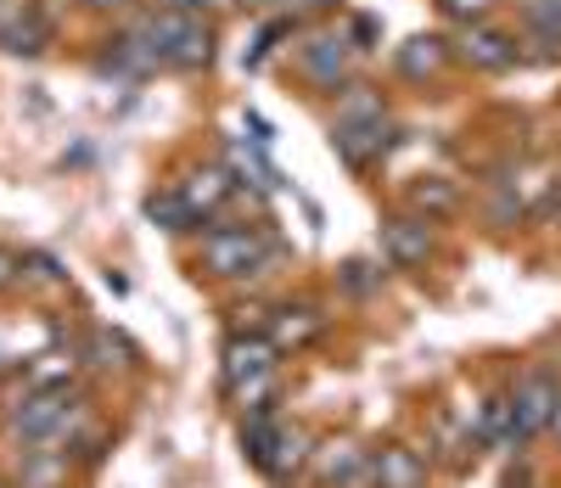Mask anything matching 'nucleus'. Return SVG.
<instances>
[{"label": "nucleus", "instance_id": "1", "mask_svg": "<svg viewBox=\"0 0 561 488\" xmlns=\"http://www.w3.org/2000/svg\"><path fill=\"white\" fill-rule=\"evenodd\" d=\"M147 34H152V52L158 63L169 68H203L214 57V29L197 23L192 12H163V18H147Z\"/></svg>", "mask_w": 561, "mask_h": 488}, {"label": "nucleus", "instance_id": "2", "mask_svg": "<svg viewBox=\"0 0 561 488\" xmlns=\"http://www.w3.org/2000/svg\"><path fill=\"white\" fill-rule=\"evenodd\" d=\"M270 253H264V236L259 230H230V225H214L203 253H197V270L219 275V281H237V275H264Z\"/></svg>", "mask_w": 561, "mask_h": 488}, {"label": "nucleus", "instance_id": "3", "mask_svg": "<svg viewBox=\"0 0 561 488\" xmlns=\"http://www.w3.org/2000/svg\"><path fill=\"white\" fill-rule=\"evenodd\" d=\"M73 405H84V394L68 382V387H28V399L18 410H7V432L18 438V444H34L39 432H51Z\"/></svg>", "mask_w": 561, "mask_h": 488}, {"label": "nucleus", "instance_id": "4", "mask_svg": "<svg viewBox=\"0 0 561 488\" xmlns=\"http://www.w3.org/2000/svg\"><path fill=\"white\" fill-rule=\"evenodd\" d=\"M556 405H561V376L556 371H528L517 382V394H511V410H517V444H528L539 427H550Z\"/></svg>", "mask_w": 561, "mask_h": 488}, {"label": "nucleus", "instance_id": "5", "mask_svg": "<svg viewBox=\"0 0 561 488\" xmlns=\"http://www.w3.org/2000/svg\"><path fill=\"white\" fill-rule=\"evenodd\" d=\"M275 354H280V349L270 343V337H259V331H253V337H242V331H237V337L225 343V371H219V376H225V394L237 399L248 382L270 376V371H275Z\"/></svg>", "mask_w": 561, "mask_h": 488}, {"label": "nucleus", "instance_id": "6", "mask_svg": "<svg viewBox=\"0 0 561 488\" xmlns=\"http://www.w3.org/2000/svg\"><path fill=\"white\" fill-rule=\"evenodd\" d=\"M298 68H304L309 84L337 90V84L348 79V39H343V34H314V39H304V45H298Z\"/></svg>", "mask_w": 561, "mask_h": 488}, {"label": "nucleus", "instance_id": "7", "mask_svg": "<svg viewBox=\"0 0 561 488\" xmlns=\"http://www.w3.org/2000/svg\"><path fill=\"white\" fill-rule=\"evenodd\" d=\"M332 146L343 152V163L348 169H365V163H377V158H388L393 146H399V129L393 124H337L332 129Z\"/></svg>", "mask_w": 561, "mask_h": 488}, {"label": "nucleus", "instance_id": "8", "mask_svg": "<svg viewBox=\"0 0 561 488\" xmlns=\"http://www.w3.org/2000/svg\"><path fill=\"white\" fill-rule=\"evenodd\" d=\"M309 450H314V438H309L304 427H280V432H275V444H270V455L259 461V472H264L270 483L287 488V483L309 466Z\"/></svg>", "mask_w": 561, "mask_h": 488}, {"label": "nucleus", "instance_id": "9", "mask_svg": "<svg viewBox=\"0 0 561 488\" xmlns=\"http://www.w3.org/2000/svg\"><path fill=\"white\" fill-rule=\"evenodd\" d=\"M460 57L472 63V68H483V73H505V68H517V39L511 34H500V29H466L460 34Z\"/></svg>", "mask_w": 561, "mask_h": 488}, {"label": "nucleus", "instance_id": "10", "mask_svg": "<svg viewBox=\"0 0 561 488\" xmlns=\"http://www.w3.org/2000/svg\"><path fill=\"white\" fill-rule=\"evenodd\" d=\"M382 253H388V264H399V270L421 264V259L433 253L427 219H393V225H382Z\"/></svg>", "mask_w": 561, "mask_h": 488}, {"label": "nucleus", "instance_id": "11", "mask_svg": "<svg viewBox=\"0 0 561 488\" xmlns=\"http://www.w3.org/2000/svg\"><path fill=\"white\" fill-rule=\"evenodd\" d=\"M377 461V488H427V455L410 444H388Z\"/></svg>", "mask_w": 561, "mask_h": 488}, {"label": "nucleus", "instance_id": "12", "mask_svg": "<svg viewBox=\"0 0 561 488\" xmlns=\"http://www.w3.org/2000/svg\"><path fill=\"white\" fill-rule=\"evenodd\" d=\"M359 461H365V450L354 444V438H320V444L309 450V466H314V483L320 488H337Z\"/></svg>", "mask_w": 561, "mask_h": 488}, {"label": "nucleus", "instance_id": "13", "mask_svg": "<svg viewBox=\"0 0 561 488\" xmlns=\"http://www.w3.org/2000/svg\"><path fill=\"white\" fill-rule=\"evenodd\" d=\"M314 331H320V309L314 304H280L270 315V343L275 349H304Z\"/></svg>", "mask_w": 561, "mask_h": 488}, {"label": "nucleus", "instance_id": "14", "mask_svg": "<svg viewBox=\"0 0 561 488\" xmlns=\"http://www.w3.org/2000/svg\"><path fill=\"white\" fill-rule=\"evenodd\" d=\"M45 39H51V23H45L39 12H12L7 23H0V45H7L12 57H34V52H45Z\"/></svg>", "mask_w": 561, "mask_h": 488}, {"label": "nucleus", "instance_id": "15", "mask_svg": "<svg viewBox=\"0 0 561 488\" xmlns=\"http://www.w3.org/2000/svg\"><path fill=\"white\" fill-rule=\"evenodd\" d=\"M399 73L404 79H433L438 68H444V39H433V34H415V39H404L399 45Z\"/></svg>", "mask_w": 561, "mask_h": 488}, {"label": "nucleus", "instance_id": "16", "mask_svg": "<svg viewBox=\"0 0 561 488\" xmlns=\"http://www.w3.org/2000/svg\"><path fill=\"white\" fill-rule=\"evenodd\" d=\"M68 472H73L68 455H23L12 488H68Z\"/></svg>", "mask_w": 561, "mask_h": 488}, {"label": "nucleus", "instance_id": "17", "mask_svg": "<svg viewBox=\"0 0 561 488\" xmlns=\"http://www.w3.org/2000/svg\"><path fill=\"white\" fill-rule=\"evenodd\" d=\"M275 432H280V416H275V405H264V410H248V416H242V455H248L253 466L270 455Z\"/></svg>", "mask_w": 561, "mask_h": 488}, {"label": "nucleus", "instance_id": "18", "mask_svg": "<svg viewBox=\"0 0 561 488\" xmlns=\"http://www.w3.org/2000/svg\"><path fill=\"white\" fill-rule=\"evenodd\" d=\"M147 219H158L163 230H203L197 208L180 197V191H158V197H147Z\"/></svg>", "mask_w": 561, "mask_h": 488}, {"label": "nucleus", "instance_id": "19", "mask_svg": "<svg viewBox=\"0 0 561 488\" xmlns=\"http://www.w3.org/2000/svg\"><path fill=\"white\" fill-rule=\"evenodd\" d=\"M410 203H415L421 214H449V208L460 203V191H455L449 180H438V174H421V180L410 185Z\"/></svg>", "mask_w": 561, "mask_h": 488}, {"label": "nucleus", "instance_id": "20", "mask_svg": "<svg viewBox=\"0 0 561 488\" xmlns=\"http://www.w3.org/2000/svg\"><path fill=\"white\" fill-rule=\"evenodd\" d=\"M225 191H230V180H225L219 169H197V174H192V185H180V197L192 203V208H197V219H203L214 203H225Z\"/></svg>", "mask_w": 561, "mask_h": 488}, {"label": "nucleus", "instance_id": "21", "mask_svg": "<svg viewBox=\"0 0 561 488\" xmlns=\"http://www.w3.org/2000/svg\"><path fill=\"white\" fill-rule=\"evenodd\" d=\"M73 354H62V349H51V354H39L34 365H28V376H23V387H68L73 382Z\"/></svg>", "mask_w": 561, "mask_h": 488}, {"label": "nucleus", "instance_id": "22", "mask_svg": "<svg viewBox=\"0 0 561 488\" xmlns=\"http://www.w3.org/2000/svg\"><path fill=\"white\" fill-rule=\"evenodd\" d=\"M377 118H382V95L365 90V84H354L337 102V124H377Z\"/></svg>", "mask_w": 561, "mask_h": 488}, {"label": "nucleus", "instance_id": "23", "mask_svg": "<svg viewBox=\"0 0 561 488\" xmlns=\"http://www.w3.org/2000/svg\"><path fill=\"white\" fill-rule=\"evenodd\" d=\"M84 360L96 365V371H113V365H129V360H135V349H129V343H118L113 331H90V343H84Z\"/></svg>", "mask_w": 561, "mask_h": 488}, {"label": "nucleus", "instance_id": "24", "mask_svg": "<svg viewBox=\"0 0 561 488\" xmlns=\"http://www.w3.org/2000/svg\"><path fill=\"white\" fill-rule=\"evenodd\" d=\"M23 270H28L39 286H57V281H62V264H57L51 253H28V259H23Z\"/></svg>", "mask_w": 561, "mask_h": 488}, {"label": "nucleus", "instance_id": "25", "mask_svg": "<svg viewBox=\"0 0 561 488\" xmlns=\"http://www.w3.org/2000/svg\"><path fill=\"white\" fill-rule=\"evenodd\" d=\"M438 7H444L449 18H460V23H478V18L489 12V0H438Z\"/></svg>", "mask_w": 561, "mask_h": 488}, {"label": "nucleus", "instance_id": "26", "mask_svg": "<svg viewBox=\"0 0 561 488\" xmlns=\"http://www.w3.org/2000/svg\"><path fill=\"white\" fill-rule=\"evenodd\" d=\"M343 281H348V292H370V286H377L382 275H370V264H359V259H354V264L343 270Z\"/></svg>", "mask_w": 561, "mask_h": 488}, {"label": "nucleus", "instance_id": "27", "mask_svg": "<svg viewBox=\"0 0 561 488\" xmlns=\"http://www.w3.org/2000/svg\"><path fill=\"white\" fill-rule=\"evenodd\" d=\"M18 275H23V259H18V253H7V248H0V292H7V286H12Z\"/></svg>", "mask_w": 561, "mask_h": 488}, {"label": "nucleus", "instance_id": "28", "mask_svg": "<svg viewBox=\"0 0 561 488\" xmlns=\"http://www.w3.org/2000/svg\"><path fill=\"white\" fill-rule=\"evenodd\" d=\"M84 7H90V12H124L129 0H84Z\"/></svg>", "mask_w": 561, "mask_h": 488}, {"label": "nucleus", "instance_id": "29", "mask_svg": "<svg viewBox=\"0 0 561 488\" xmlns=\"http://www.w3.org/2000/svg\"><path fill=\"white\" fill-rule=\"evenodd\" d=\"M197 7H208V0H174V12H197Z\"/></svg>", "mask_w": 561, "mask_h": 488}, {"label": "nucleus", "instance_id": "30", "mask_svg": "<svg viewBox=\"0 0 561 488\" xmlns=\"http://www.w3.org/2000/svg\"><path fill=\"white\" fill-rule=\"evenodd\" d=\"M550 427H556V438H561V405H556V416H550Z\"/></svg>", "mask_w": 561, "mask_h": 488}, {"label": "nucleus", "instance_id": "31", "mask_svg": "<svg viewBox=\"0 0 561 488\" xmlns=\"http://www.w3.org/2000/svg\"><path fill=\"white\" fill-rule=\"evenodd\" d=\"M556 7H561V0H556Z\"/></svg>", "mask_w": 561, "mask_h": 488}]
</instances>
